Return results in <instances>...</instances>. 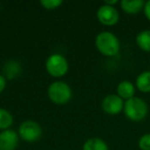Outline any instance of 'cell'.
<instances>
[{"label": "cell", "instance_id": "cell-1", "mask_svg": "<svg viewBox=\"0 0 150 150\" xmlns=\"http://www.w3.org/2000/svg\"><path fill=\"white\" fill-rule=\"evenodd\" d=\"M95 46L97 50L104 57L113 58L120 52V41L114 33L110 31H102L95 38Z\"/></svg>", "mask_w": 150, "mask_h": 150}, {"label": "cell", "instance_id": "cell-2", "mask_svg": "<svg viewBox=\"0 0 150 150\" xmlns=\"http://www.w3.org/2000/svg\"><path fill=\"white\" fill-rule=\"evenodd\" d=\"M73 91L67 82L56 80L47 88V97L54 104L65 105L72 99Z\"/></svg>", "mask_w": 150, "mask_h": 150}, {"label": "cell", "instance_id": "cell-3", "mask_svg": "<svg viewBox=\"0 0 150 150\" xmlns=\"http://www.w3.org/2000/svg\"><path fill=\"white\" fill-rule=\"evenodd\" d=\"M123 113L125 117L131 121L139 122L147 116L148 105L142 98L135 96L129 100L125 101Z\"/></svg>", "mask_w": 150, "mask_h": 150}, {"label": "cell", "instance_id": "cell-4", "mask_svg": "<svg viewBox=\"0 0 150 150\" xmlns=\"http://www.w3.org/2000/svg\"><path fill=\"white\" fill-rule=\"evenodd\" d=\"M45 70L48 75L54 78H61L67 74L69 70V63L65 56L54 52L47 57L45 60Z\"/></svg>", "mask_w": 150, "mask_h": 150}, {"label": "cell", "instance_id": "cell-5", "mask_svg": "<svg viewBox=\"0 0 150 150\" xmlns=\"http://www.w3.org/2000/svg\"><path fill=\"white\" fill-rule=\"evenodd\" d=\"M42 127L37 121L28 119L19 125L18 134L21 140L27 143H35L42 137Z\"/></svg>", "mask_w": 150, "mask_h": 150}, {"label": "cell", "instance_id": "cell-6", "mask_svg": "<svg viewBox=\"0 0 150 150\" xmlns=\"http://www.w3.org/2000/svg\"><path fill=\"white\" fill-rule=\"evenodd\" d=\"M97 19L106 27L115 26L119 21V13L115 6L102 4L97 11Z\"/></svg>", "mask_w": 150, "mask_h": 150}, {"label": "cell", "instance_id": "cell-7", "mask_svg": "<svg viewBox=\"0 0 150 150\" xmlns=\"http://www.w3.org/2000/svg\"><path fill=\"white\" fill-rule=\"evenodd\" d=\"M125 106V101L118 97L116 94H109L106 97H104L101 103L102 110L106 114L109 115H117L123 111Z\"/></svg>", "mask_w": 150, "mask_h": 150}, {"label": "cell", "instance_id": "cell-8", "mask_svg": "<svg viewBox=\"0 0 150 150\" xmlns=\"http://www.w3.org/2000/svg\"><path fill=\"white\" fill-rule=\"evenodd\" d=\"M20 137L13 129L0 132V150H16L19 146Z\"/></svg>", "mask_w": 150, "mask_h": 150}, {"label": "cell", "instance_id": "cell-9", "mask_svg": "<svg viewBox=\"0 0 150 150\" xmlns=\"http://www.w3.org/2000/svg\"><path fill=\"white\" fill-rule=\"evenodd\" d=\"M136 86L129 80H122L116 86V95L123 101L129 100L135 97Z\"/></svg>", "mask_w": 150, "mask_h": 150}, {"label": "cell", "instance_id": "cell-10", "mask_svg": "<svg viewBox=\"0 0 150 150\" xmlns=\"http://www.w3.org/2000/svg\"><path fill=\"white\" fill-rule=\"evenodd\" d=\"M22 72V66L18 61L9 60L4 64L2 68V75L7 80L18 77Z\"/></svg>", "mask_w": 150, "mask_h": 150}, {"label": "cell", "instance_id": "cell-11", "mask_svg": "<svg viewBox=\"0 0 150 150\" xmlns=\"http://www.w3.org/2000/svg\"><path fill=\"white\" fill-rule=\"evenodd\" d=\"M145 1L143 0H121L119 2L120 8L127 15H136L143 11Z\"/></svg>", "mask_w": 150, "mask_h": 150}, {"label": "cell", "instance_id": "cell-12", "mask_svg": "<svg viewBox=\"0 0 150 150\" xmlns=\"http://www.w3.org/2000/svg\"><path fill=\"white\" fill-rule=\"evenodd\" d=\"M135 86L138 91L143 94L150 93V71H143L136 78Z\"/></svg>", "mask_w": 150, "mask_h": 150}, {"label": "cell", "instance_id": "cell-13", "mask_svg": "<svg viewBox=\"0 0 150 150\" xmlns=\"http://www.w3.org/2000/svg\"><path fill=\"white\" fill-rule=\"evenodd\" d=\"M82 150H109V146L102 138L92 137L86 140L82 145Z\"/></svg>", "mask_w": 150, "mask_h": 150}, {"label": "cell", "instance_id": "cell-14", "mask_svg": "<svg viewBox=\"0 0 150 150\" xmlns=\"http://www.w3.org/2000/svg\"><path fill=\"white\" fill-rule=\"evenodd\" d=\"M138 47L145 52H150V30H143L136 36Z\"/></svg>", "mask_w": 150, "mask_h": 150}, {"label": "cell", "instance_id": "cell-15", "mask_svg": "<svg viewBox=\"0 0 150 150\" xmlns=\"http://www.w3.org/2000/svg\"><path fill=\"white\" fill-rule=\"evenodd\" d=\"M13 123V116L7 109L0 107V131L11 129Z\"/></svg>", "mask_w": 150, "mask_h": 150}, {"label": "cell", "instance_id": "cell-16", "mask_svg": "<svg viewBox=\"0 0 150 150\" xmlns=\"http://www.w3.org/2000/svg\"><path fill=\"white\" fill-rule=\"evenodd\" d=\"M39 3L46 11H54L63 4V1L62 0H41Z\"/></svg>", "mask_w": 150, "mask_h": 150}, {"label": "cell", "instance_id": "cell-17", "mask_svg": "<svg viewBox=\"0 0 150 150\" xmlns=\"http://www.w3.org/2000/svg\"><path fill=\"white\" fill-rule=\"evenodd\" d=\"M138 146L140 150H150V133L144 134L140 137Z\"/></svg>", "mask_w": 150, "mask_h": 150}, {"label": "cell", "instance_id": "cell-18", "mask_svg": "<svg viewBox=\"0 0 150 150\" xmlns=\"http://www.w3.org/2000/svg\"><path fill=\"white\" fill-rule=\"evenodd\" d=\"M143 13H144V16L145 18L150 22V0L146 1L145 4H144V7H143Z\"/></svg>", "mask_w": 150, "mask_h": 150}, {"label": "cell", "instance_id": "cell-19", "mask_svg": "<svg viewBox=\"0 0 150 150\" xmlns=\"http://www.w3.org/2000/svg\"><path fill=\"white\" fill-rule=\"evenodd\" d=\"M7 86V79L3 76L2 74H0V94H2L5 91Z\"/></svg>", "mask_w": 150, "mask_h": 150}, {"label": "cell", "instance_id": "cell-20", "mask_svg": "<svg viewBox=\"0 0 150 150\" xmlns=\"http://www.w3.org/2000/svg\"><path fill=\"white\" fill-rule=\"evenodd\" d=\"M117 3H118V0H105L104 1V4L110 5V6H114Z\"/></svg>", "mask_w": 150, "mask_h": 150}]
</instances>
